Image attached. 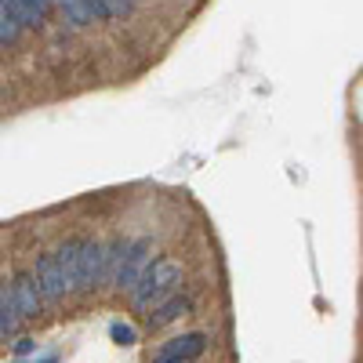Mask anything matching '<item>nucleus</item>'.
I'll return each mask as SVG.
<instances>
[{"label":"nucleus","instance_id":"nucleus-1","mask_svg":"<svg viewBox=\"0 0 363 363\" xmlns=\"http://www.w3.org/2000/svg\"><path fill=\"white\" fill-rule=\"evenodd\" d=\"M178 280H182V265L178 262H171V258H157V262H149L146 272H142L138 283H135V309H142V313L157 309L160 302H167V294L175 291Z\"/></svg>","mask_w":363,"mask_h":363},{"label":"nucleus","instance_id":"nucleus-2","mask_svg":"<svg viewBox=\"0 0 363 363\" xmlns=\"http://www.w3.org/2000/svg\"><path fill=\"white\" fill-rule=\"evenodd\" d=\"M153 262V243L149 240H138V243H127V251L120 258V265L113 272V287L120 291H135L138 276L146 272V265Z\"/></svg>","mask_w":363,"mask_h":363},{"label":"nucleus","instance_id":"nucleus-3","mask_svg":"<svg viewBox=\"0 0 363 363\" xmlns=\"http://www.w3.org/2000/svg\"><path fill=\"white\" fill-rule=\"evenodd\" d=\"M106 280V248L95 240H80V276H76V291H91Z\"/></svg>","mask_w":363,"mask_h":363},{"label":"nucleus","instance_id":"nucleus-4","mask_svg":"<svg viewBox=\"0 0 363 363\" xmlns=\"http://www.w3.org/2000/svg\"><path fill=\"white\" fill-rule=\"evenodd\" d=\"M33 280H36V291H41V298H47V302H58L62 294H69L66 283H62V272H58V265H55V254L36 258Z\"/></svg>","mask_w":363,"mask_h":363},{"label":"nucleus","instance_id":"nucleus-5","mask_svg":"<svg viewBox=\"0 0 363 363\" xmlns=\"http://www.w3.org/2000/svg\"><path fill=\"white\" fill-rule=\"evenodd\" d=\"M0 8L19 25H41L51 11V0H0Z\"/></svg>","mask_w":363,"mask_h":363},{"label":"nucleus","instance_id":"nucleus-6","mask_svg":"<svg viewBox=\"0 0 363 363\" xmlns=\"http://www.w3.org/2000/svg\"><path fill=\"white\" fill-rule=\"evenodd\" d=\"M11 298H15V309L19 316H36L41 313V291H36V280L30 276V272H22V276H15V283H11Z\"/></svg>","mask_w":363,"mask_h":363},{"label":"nucleus","instance_id":"nucleus-7","mask_svg":"<svg viewBox=\"0 0 363 363\" xmlns=\"http://www.w3.org/2000/svg\"><path fill=\"white\" fill-rule=\"evenodd\" d=\"M204 349H207V338H204V334H178V338H171V342L164 345V360L189 363V360L204 356Z\"/></svg>","mask_w":363,"mask_h":363},{"label":"nucleus","instance_id":"nucleus-8","mask_svg":"<svg viewBox=\"0 0 363 363\" xmlns=\"http://www.w3.org/2000/svg\"><path fill=\"white\" fill-rule=\"evenodd\" d=\"M55 265L62 272L66 291H76V276H80V240H69L55 251Z\"/></svg>","mask_w":363,"mask_h":363},{"label":"nucleus","instance_id":"nucleus-9","mask_svg":"<svg viewBox=\"0 0 363 363\" xmlns=\"http://www.w3.org/2000/svg\"><path fill=\"white\" fill-rule=\"evenodd\" d=\"M58 8L66 11V19L73 25H87V22H102L106 11H102L95 0H58Z\"/></svg>","mask_w":363,"mask_h":363},{"label":"nucleus","instance_id":"nucleus-10","mask_svg":"<svg viewBox=\"0 0 363 363\" xmlns=\"http://www.w3.org/2000/svg\"><path fill=\"white\" fill-rule=\"evenodd\" d=\"M189 298H167V302H160L157 309L149 313V323L153 327H164V323H171V320H178V316H186L189 313Z\"/></svg>","mask_w":363,"mask_h":363},{"label":"nucleus","instance_id":"nucleus-11","mask_svg":"<svg viewBox=\"0 0 363 363\" xmlns=\"http://www.w3.org/2000/svg\"><path fill=\"white\" fill-rule=\"evenodd\" d=\"M19 331V309L15 298H11V287H0V338Z\"/></svg>","mask_w":363,"mask_h":363},{"label":"nucleus","instance_id":"nucleus-12","mask_svg":"<svg viewBox=\"0 0 363 363\" xmlns=\"http://www.w3.org/2000/svg\"><path fill=\"white\" fill-rule=\"evenodd\" d=\"M19 36H22V25H19L15 19H11L8 11H4V8H0V44L8 47V44H15Z\"/></svg>","mask_w":363,"mask_h":363},{"label":"nucleus","instance_id":"nucleus-13","mask_svg":"<svg viewBox=\"0 0 363 363\" xmlns=\"http://www.w3.org/2000/svg\"><path fill=\"white\" fill-rule=\"evenodd\" d=\"M109 334H113L116 345H135V342H138V331L131 327V323H113Z\"/></svg>","mask_w":363,"mask_h":363},{"label":"nucleus","instance_id":"nucleus-14","mask_svg":"<svg viewBox=\"0 0 363 363\" xmlns=\"http://www.w3.org/2000/svg\"><path fill=\"white\" fill-rule=\"evenodd\" d=\"M95 4L106 11V19H116V15H127V11H131V0H95Z\"/></svg>","mask_w":363,"mask_h":363},{"label":"nucleus","instance_id":"nucleus-15","mask_svg":"<svg viewBox=\"0 0 363 363\" xmlns=\"http://www.w3.org/2000/svg\"><path fill=\"white\" fill-rule=\"evenodd\" d=\"M15 349H19V356H25V353H33V342H30V338H19Z\"/></svg>","mask_w":363,"mask_h":363},{"label":"nucleus","instance_id":"nucleus-16","mask_svg":"<svg viewBox=\"0 0 363 363\" xmlns=\"http://www.w3.org/2000/svg\"><path fill=\"white\" fill-rule=\"evenodd\" d=\"M157 363H175V360H164V356H160V360H157Z\"/></svg>","mask_w":363,"mask_h":363},{"label":"nucleus","instance_id":"nucleus-17","mask_svg":"<svg viewBox=\"0 0 363 363\" xmlns=\"http://www.w3.org/2000/svg\"><path fill=\"white\" fill-rule=\"evenodd\" d=\"M44 363H55V356H47V360H44Z\"/></svg>","mask_w":363,"mask_h":363},{"label":"nucleus","instance_id":"nucleus-18","mask_svg":"<svg viewBox=\"0 0 363 363\" xmlns=\"http://www.w3.org/2000/svg\"><path fill=\"white\" fill-rule=\"evenodd\" d=\"M15 363H19V360H15Z\"/></svg>","mask_w":363,"mask_h":363}]
</instances>
